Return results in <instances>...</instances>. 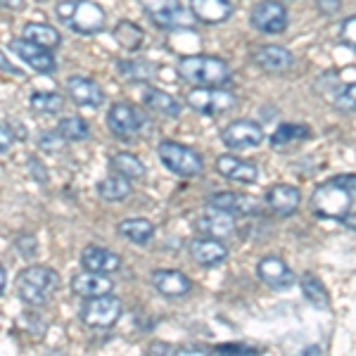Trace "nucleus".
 Here are the masks:
<instances>
[{"instance_id":"nucleus-1","label":"nucleus","mask_w":356,"mask_h":356,"mask_svg":"<svg viewBox=\"0 0 356 356\" xmlns=\"http://www.w3.org/2000/svg\"><path fill=\"white\" fill-rule=\"evenodd\" d=\"M178 76L195 88H216L231 81L233 72L226 60L211 55H188L178 60Z\"/></svg>"},{"instance_id":"nucleus-2","label":"nucleus","mask_w":356,"mask_h":356,"mask_svg":"<svg viewBox=\"0 0 356 356\" xmlns=\"http://www.w3.org/2000/svg\"><path fill=\"white\" fill-rule=\"evenodd\" d=\"M57 17L67 29L81 36H95L107 24V15L93 0H62L55 8Z\"/></svg>"},{"instance_id":"nucleus-3","label":"nucleus","mask_w":356,"mask_h":356,"mask_svg":"<svg viewBox=\"0 0 356 356\" xmlns=\"http://www.w3.org/2000/svg\"><path fill=\"white\" fill-rule=\"evenodd\" d=\"M60 288V275L50 266H26L17 275V295L29 307H43Z\"/></svg>"},{"instance_id":"nucleus-4","label":"nucleus","mask_w":356,"mask_h":356,"mask_svg":"<svg viewBox=\"0 0 356 356\" xmlns=\"http://www.w3.org/2000/svg\"><path fill=\"white\" fill-rule=\"evenodd\" d=\"M354 209V193L335 178L321 183L312 195V211L321 219L347 221Z\"/></svg>"},{"instance_id":"nucleus-5","label":"nucleus","mask_w":356,"mask_h":356,"mask_svg":"<svg viewBox=\"0 0 356 356\" xmlns=\"http://www.w3.org/2000/svg\"><path fill=\"white\" fill-rule=\"evenodd\" d=\"M157 157L171 174L181 178H193L204 171V159L195 147L183 145L176 140H162L157 145Z\"/></svg>"},{"instance_id":"nucleus-6","label":"nucleus","mask_w":356,"mask_h":356,"mask_svg":"<svg viewBox=\"0 0 356 356\" xmlns=\"http://www.w3.org/2000/svg\"><path fill=\"white\" fill-rule=\"evenodd\" d=\"M145 10L147 19L164 31H178V29H193L195 15L186 13L181 0H138Z\"/></svg>"},{"instance_id":"nucleus-7","label":"nucleus","mask_w":356,"mask_h":356,"mask_svg":"<svg viewBox=\"0 0 356 356\" xmlns=\"http://www.w3.org/2000/svg\"><path fill=\"white\" fill-rule=\"evenodd\" d=\"M147 122L145 112L140 107L131 105V102H114L107 112V129L112 131V136L122 138V140H131V138L140 136L147 131Z\"/></svg>"},{"instance_id":"nucleus-8","label":"nucleus","mask_w":356,"mask_h":356,"mask_svg":"<svg viewBox=\"0 0 356 356\" xmlns=\"http://www.w3.org/2000/svg\"><path fill=\"white\" fill-rule=\"evenodd\" d=\"M124 304L112 292L107 295H97L83 302L81 307V321L88 328H112L119 318H122Z\"/></svg>"},{"instance_id":"nucleus-9","label":"nucleus","mask_w":356,"mask_h":356,"mask_svg":"<svg viewBox=\"0 0 356 356\" xmlns=\"http://www.w3.org/2000/svg\"><path fill=\"white\" fill-rule=\"evenodd\" d=\"M238 105V97L231 90L221 88H195L188 93V107H193L197 114H207V117H214V114H223Z\"/></svg>"},{"instance_id":"nucleus-10","label":"nucleus","mask_w":356,"mask_h":356,"mask_svg":"<svg viewBox=\"0 0 356 356\" xmlns=\"http://www.w3.org/2000/svg\"><path fill=\"white\" fill-rule=\"evenodd\" d=\"M250 24L257 31L266 33V36H275L288 29V10L280 0H261L252 8Z\"/></svg>"},{"instance_id":"nucleus-11","label":"nucleus","mask_w":356,"mask_h":356,"mask_svg":"<svg viewBox=\"0 0 356 356\" xmlns=\"http://www.w3.org/2000/svg\"><path fill=\"white\" fill-rule=\"evenodd\" d=\"M8 50L19 57L24 65H29L33 72L38 74H55L57 72V62L53 50L43 48V45L29 41V38H15V41L8 43Z\"/></svg>"},{"instance_id":"nucleus-12","label":"nucleus","mask_w":356,"mask_h":356,"mask_svg":"<svg viewBox=\"0 0 356 356\" xmlns=\"http://www.w3.org/2000/svg\"><path fill=\"white\" fill-rule=\"evenodd\" d=\"M221 140H223V145L231 147V150H250V147L261 145L264 126L252 122V119H238V122L223 126Z\"/></svg>"},{"instance_id":"nucleus-13","label":"nucleus","mask_w":356,"mask_h":356,"mask_svg":"<svg viewBox=\"0 0 356 356\" xmlns=\"http://www.w3.org/2000/svg\"><path fill=\"white\" fill-rule=\"evenodd\" d=\"M257 275L266 288L271 290H285L295 285V273L280 257H264L257 264Z\"/></svg>"},{"instance_id":"nucleus-14","label":"nucleus","mask_w":356,"mask_h":356,"mask_svg":"<svg viewBox=\"0 0 356 356\" xmlns=\"http://www.w3.org/2000/svg\"><path fill=\"white\" fill-rule=\"evenodd\" d=\"M150 280L152 288L162 297H169V300H181L193 290L191 278L183 271H176V268H157V271H152Z\"/></svg>"},{"instance_id":"nucleus-15","label":"nucleus","mask_w":356,"mask_h":356,"mask_svg":"<svg viewBox=\"0 0 356 356\" xmlns=\"http://www.w3.org/2000/svg\"><path fill=\"white\" fill-rule=\"evenodd\" d=\"M188 254L195 264L200 266H219L228 259V247L221 243L219 238H209V235H202V238H195L188 245Z\"/></svg>"},{"instance_id":"nucleus-16","label":"nucleus","mask_w":356,"mask_h":356,"mask_svg":"<svg viewBox=\"0 0 356 356\" xmlns=\"http://www.w3.org/2000/svg\"><path fill=\"white\" fill-rule=\"evenodd\" d=\"M268 209L278 216H292L297 209H300L302 202V193L300 188L288 186V183H278V186H271L266 191V197H264Z\"/></svg>"},{"instance_id":"nucleus-17","label":"nucleus","mask_w":356,"mask_h":356,"mask_svg":"<svg viewBox=\"0 0 356 356\" xmlns=\"http://www.w3.org/2000/svg\"><path fill=\"white\" fill-rule=\"evenodd\" d=\"M216 171L223 178H228V181H238L245 183V186H252V183L259 181V166L254 162L235 157V154H221V157H216Z\"/></svg>"},{"instance_id":"nucleus-18","label":"nucleus","mask_w":356,"mask_h":356,"mask_svg":"<svg viewBox=\"0 0 356 356\" xmlns=\"http://www.w3.org/2000/svg\"><path fill=\"white\" fill-rule=\"evenodd\" d=\"M209 204L221 211H228V214H233V216L259 214V202H257V197L245 195V193H233V191L214 193L209 197Z\"/></svg>"},{"instance_id":"nucleus-19","label":"nucleus","mask_w":356,"mask_h":356,"mask_svg":"<svg viewBox=\"0 0 356 356\" xmlns=\"http://www.w3.org/2000/svg\"><path fill=\"white\" fill-rule=\"evenodd\" d=\"M252 62L259 69H264V72L283 74L295 65V57L283 45H261V48H257L252 53Z\"/></svg>"},{"instance_id":"nucleus-20","label":"nucleus","mask_w":356,"mask_h":356,"mask_svg":"<svg viewBox=\"0 0 356 356\" xmlns=\"http://www.w3.org/2000/svg\"><path fill=\"white\" fill-rule=\"evenodd\" d=\"M231 216L233 214L221 211V209H216V207L209 204V211L195 221V228H197L202 235H209V238L228 240V238H233V235H235V223H233Z\"/></svg>"},{"instance_id":"nucleus-21","label":"nucleus","mask_w":356,"mask_h":356,"mask_svg":"<svg viewBox=\"0 0 356 356\" xmlns=\"http://www.w3.org/2000/svg\"><path fill=\"white\" fill-rule=\"evenodd\" d=\"M67 93L76 105L90 107V110H97V107H102V102H105V93H102L100 86L86 76L67 79Z\"/></svg>"},{"instance_id":"nucleus-22","label":"nucleus","mask_w":356,"mask_h":356,"mask_svg":"<svg viewBox=\"0 0 356 356\" xmlns=\"http://www.w3.org/2000/svg\"><path fill=\"white\" fill-rule=\"evenodd\" d=\"M114 290V280L107 278V273H95V271H86L76 273L72 278V292L76 297H83V300H90V297L97 295H107V292Z\"/></svg>"},{"instance_id":"nucleus-23","label":"nucleus","mask_w":356,"mask_h":356,"mask_svg":"<svg viewBox=\"0 0 356 356\" xmlns=\"http://www.w3.org/2000/svg\"><path fill=\"white\" fill-rule=\"evenodd\" d=\"M233 0H191V13L202 24H223L233 17Z\"/></svg>"},{"instance_id":"nucleus-24","label":"nucleus","mask_w":356,"mask_h":356,"mask_svg":"<svg viewBox=\"0 0 356 356\" xmlns=\"http://www.w3.org/2000/svg\"><path fill=\"white\" fill-rule=\"evenodd\" d=\"M81 266L86 271H95V273H114L122 268V257L112 250H105V247L97 245H88L81 252Z\"/></svg>"},{"instance_id":"nucleus-25","label":"nucleus","mask_w":356,"mask_h":356,"mask_svg":"<svg viewBox=\"0 0 356 356\" xmlns=\"http://www.w3.org/2000/svg\"><path fill=\"white\" fill-rule=\"evenodd\" d=\"M140 100L147 110H152L154 114H162V117H169V119L181 117V112H183V105L174 95L166 93V90L152 88V86H145V88H143Z\"/></svg>"},{"instance_id":"nucleus-26","label":"nucleus","mask_w":356,"mask_h":356,"mask_svg":"<svg viewBox=\"0 0 356 356\" xmlns=\"http://www.w3.org/2000/svg\"><path fill=\"white\" fill-rule=\"evenodd\" d=\"M131 193H134L131 181L122 174H112L97 183V195H100L105 202H122V200L131 197Z\"/></svg>"},{"instance_id":"nucleus-27","label":"nucleus","mask_w":356,"mask_h":356,"mask_svg":"<svg viewBox=\"0 0 356 356\" xmlns=\"http://www.w3.org/2000/svg\"><path fill=\"white\" fill-rule=\"evenodd\" d=\"M314 136V131L307 124H280L271 136V147L273 150H283V147L292 145V143L309 140Z\"/></svg>"},{"instance_id":"nucleus-28","label":"nucleus","mask_w":356,"mask_h":356,"mask_svg":"<svg viewBox=\"0 0 356 356\" xmlns=\"http://www.w3.org/2000/svg\"><path fill=\"white\" fill-rule=\"evenodd\" d=\"M117 233L134 245H147L154 235V226L147 219H124L117 226Z\"/></svg>"},{"instance_id":"nucleus-29","label":"nucleus","mask_w":356,"mask_h":356,"mask_svg":"<svg viewBox=\"0 0 356 356\" xmlns=\"http://www.w3.org/2000/svg\"><path fill=\"white\" fill-rule=\"evenodd\" d=\"M110 169L114 171V174L126 176L129 181H140V178H145V174H147L145 164H143L134 152L112 154V157H110Z\"/></svg>"},{"instance_id":"nucleus-30","label":"nucleus","mask_w":356,"mask_h":356,"mask_svg":"<svg viewBox=\"0 0 356 356\" xmlns=\"http://www.w3.org/2000/svg\"><path fill=\"white\" fill-rule=\"evenodd\" d=\"M300 288H302V295L307 297V302L314 304L316 309H330V295L318 275L304 273L300 278Z\"/></svg>"},{"instance_id":"nucleus-31","label":"nucleus","mask_w":356,"mask_h":356,"mask_svg":"<svg viewBox=\"0 0 356 356\" xmlns=\"http://www.w3.org/2000/svg\"><path fill=\"white\" fill-rule=\"evenodd\" d=\"M117 72L119 76L131 83H147L154 76V65L147 60H119Z\"/></svg>"},{"instance_id":"nucleus-32","label":"nucleus","mask_w":356,"mask_h":356,"mask_svg":"<svg viewBox=\"0 0 356 356\" xmlns=\"http://www.w3.org/2000/svg\"><path fill=\"white\" fill-rule=\"evenodd\" d=\"M24 38L43 45V48H48V50L60 48V43H62L60 31L50 24H43V22H29V24L24 26Z\"/></svg>"},{"instance_id":"nucleus-33","label":"nucleus","mask_w":356,"mask_h":356,"mask_svg":"<svg viewBox=\"0 0 356 356\" xmlns=\"http://www.w3.org/2000/svg\"><path fill=\"white\" fill-rule=\"evenodd\" d=\"M114 38H117V43L122 45L124 50H131V53H136V50L143 48V43H145V33H143V29L136 24V22H119L117 26H114Z\"/></svg>"},{"instance_id":"nucleus-34","label":"nucleus","mask_w":356,"mask_h":356,"mask_svg":"<svg viewBox=\"0 0 356 356\" xmlns=\"http://www.w3.org/2000/svg\"><path fill=\"white\" fill-rule=\"evenodd\" d=\"M31 110L38 114H45V117H53V114H60L65 110V97L57 95V93H38L31 95Z\"/></svg>"},{"instance_id":"nucleus-35","label":"nucleus","mask_w":356,"mask_h":356,"mask_svg":"<svg viewBox=\"0 0 356 356\" xmlns=\"http://www.w3.org/2000/svg\"><path fill=\"white\" fill-rule=\"evenodd\" d=\"M57 131H60L69 143H81L90 134V124L81 117H65L57 124Z\"/></svg>"},{"instance_id":"nucleus-36","label":"nucleus","mask_w":356,"mask_h":356,"mask_svg":"<svg viewBox=\"0 0 356 356\" xmlns=\"http://www.w3.org/2000/svg\"><path fill=\"white\" fill-rule=\"evenodd\" d=\"M332 102H335L337 110L342 112H356V81L340 86L332 95Z\"/></svg>"},{"instance_id":"nucleus-37","label":"nucleus","mask_w":356,"mask_h":356,"mask_svg":"<svg viewBox=\"0 0 356 356\" xmlns=\"http://www.w3.org/2000/svg\"><path fill=\"white\" fill-rule=\"evenodd\" d=\"M67 138L60 134V131H55V134H43L41 140H38V145H41V150L45 152H60L62 145H67Z\"/></svg>"},{"instance_id":"nucleus-38","label":"nucleus","mask_w":356,"mask_h":356,"mask_svg":"<svg viewBox=\"0 0 356 356\" xmlns=\"http://www.w3.org/2000/svg\"><path fill=\"white\" fill-rule=\"evenodd\" d=\"M340 41L347 48L356 50V17H347L340 24Z\"/></svg>"},{"instance_id":"nucleus-39","label":"nucleus","mask_w":356,"mask_h":356,"mask_svg":"<svg viewBox=\"0 0 356 356\" xmlns=\"http://www.w3.org/2000/svg\"><path fill=\"white\" fill-rule=\"evenodd\" d=\"M209 352H216V354H257V349L250 347V344L226 342V344H214V347H209Z\"/></svg>"},{"instance_id":"nucleus-40","label":"nucleus","mask_w":356,"mask_h":356,"mask_svg":"<svg viewBox=\"0 0 356 356\" xmlns=\"http://www.w3.org/2000/svg\"><path fill=\"white\" fill-rule=\"evenodd\" d=\"M26 169H29V174H31V178L38 183V186H45V183H48V171L43 169V164L38 162V159H33V157L29 159Z\"/></svg>"},{"instance_id":"nucleus-41","label":"nucleus","mask_w":356,"mask_h":356,"mask_svg":"<svg viewBox=\"0 0 356 356\" xmlns=\"http://www.w3.org/2000/svg\"><path fill=\"white\" fill-rule=\"evenodd\" d=\"M15 247L19 250V254L24 257V259H29V257H33L36 254V240L31 238V235H22V238H17L15 240Z\"/></svg>"},{"instance_id":"nucleus-42","label":"nucleus","mask_w":356,"mask_h":356,"mask_svg":"<svg viewBox=\"0 0 356 356\" xmlns=\"http://www.w3.org/2000/svg\"><path fill=\"white\" fill-rule=\"evenodd\" d=\"M10 145H13V126L3 122V126H0V152L8 154Z\"/></svg>"},{"instance_id":"nucleus-43","label":"nucleus","mask_w":356,"mask_h":356,"mask_svg":"<svg viewBox=\"0 0 356 356\" xmlns=\"http://www.w3.org/2000/svg\"><path fill=\"white\" fill-rule=\"evenodd\" d=\"M318 13H323V15H335V13H340V8H342V3L340 0H318Z\"/></svg>"},{"instance_id":"nucleus-44","label":"nucleus","mask_w":356,"mask_h":356,"mask_svg":"<svg viewBox=\"0 0 356 356\" xmlns=\"http://www.w3.org/2000/svg\"><path fill=\"white\" fill-rule=\"evenodd\" d=\"M335 181L342 183V186H347L349 191L356 195V176L354 174H340V176H335Z\"/></svg>"},{"instance_id":"nucleus-45","label":"nucleus","mask_w":356,"mask_h":356,"mask_svg":"<svg viewBox=\"0 0 356 356\" xmlns=\"http://www.w3.org/2000/svg\"><path fill=\"white\" fill-rule=\"evenodd\" d=\"M24 3H26V0H3V8L13 13V10H22V8H24Z\"/></svg>"},{"instance_id":"nucleus-46","label":"nucleus","mask_w":356,"mask_h":356,"mask_svg":"<svg viewBox=\"0 0 356 356\" xmlns=\"http://www.w3.org/2000/svg\"><path fill=\"white\" fill-rule=\"evenodd\" d=\"M0 290H3V295H5V290H8V268H0Z\"/></svg>"},{"instance_id":"nucleus-47","label":"nucleus","mask_w":356,"mask_h":356,"mask_svg":"<svg viewBox=\"0 0 356 356\" xmlns=\"http://www.w3.org/2000/svg\"><path fill=\"white\" fill-rule=\"evenodd\" d=\"M3 69H5L8 74H19V72H17V67H13V65L8 62V55H3Z\"/></svg>"},{"instance_id":"nucleus-48","label":"nucleus","mask_w":356,"mask_h":356,"mask_svg":"<svg viewBox=\"0 0 356 356\" xmlns=\"http://www.w3.org/2000/svg\"><path fill=\"white\" fill-rule=\"evenodd\" d=\"M302 354H304V356H316V354H321V347H307Z\"/></svg>"}]
</instances>
